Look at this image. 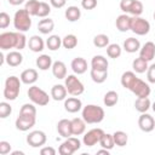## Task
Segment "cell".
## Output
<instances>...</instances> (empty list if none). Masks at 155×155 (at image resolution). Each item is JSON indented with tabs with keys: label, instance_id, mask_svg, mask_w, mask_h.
Wrapping results in <instances>:
<instances>
[{
	"label": "cell",
	"instance_id": "28",
	"mask_svg": "<svg viewBox=\"0 0 155 155\" xmlns=\"http://www.w3.org/2000/svg\"><path fill=\"white\" fill-rule=\"evenodd\" d=\"M35 64L36 67L40 69V70H48L50 68H52V58L48 56V54H40L36 61H35Z\"/></svg>",
	"mask_w": 155,
	"mask_h": 155
},
{
	"label": "cell",
	"instance_id": "54",
	"mask_svg": "<svg viewBox=\"0 0 155 155\" xmlns=\"http://www.w3.org/2000/svg\"><path fill=\"white\" fill-rule=\"evenodd\" d=\"M109 151H110V150H108V149H104V148H102L101 150H98V151H97V154H98V155H101V154H105V155H109Z\"/></svg>",
	"mask_w": 155,
	"mask_h": 155
},
{
	"label": "cell",
	"instance_id": "32",
	"mask_svg": "<svg viewBox=\"0 0 155 155\" xmlns=\"http://www.w3.org/2000/svg\"><path fill=\"white\" fill-rule=\"evenodd\" d=\"M90 75H91V79L93 80V82L103 84L108 78V70H97V69H92L91 68Z\"/></svg>",
	"mask_w": 155,
	"mask_h": 155
},
{
	"label": "cell",
	"instance_id": "29",
	"mask_svg": "<svg viewBox=\"0 0 155 155\" xmlns=\"http://www.w3.org/2000/svg\"><path fill=\"white\" fill-rule=\"evenodd\" d=\"M134 108L137 111L142 113H147L150 108H151V102L148 97H138L134 102Z\"/></svg>",
	"mask_w": 155,
	"mask_h": 155
},
{
	"label": "cell",
	"instance_id": "50",
	"mask_svg": "<svg viewBox=\"0 0 155 155\" xmlns=\"http://www.w3.org/2000/svg\"><path fill=\"white\" fill-rule=\"evenodd\" d=\"M132 2H133V0H121L120 1V8H121V11L124 13H128V10H130Z\"/></svg>",
	"mask_w": 155,
	"mask_h": 155
},
{
	"label": "cell",
	"instance_id": "38",
	"mask_svg": "<svg viewBox=\"0 0 155 155\" xmlns=\"http://www.w3.org/2000/svg\"><path fill=\"white\" fill-rule=\"evenodd\" d=\"M99 145L104 149H108V150H111L114 147H115V142H114V137L113 134L110 133H105L102 136L101 140H99Z\"/></svg>",
	"mask_w": 155,
	"mask_h": 155
},
{
	"label": "cell",
	"instance_id": "34",
	"mask_svg": "<svg viewBox=\"0 0 155 155\" xmlns=\"http://www.w3.org/2000/svg\"><path fill=\"white\" fill-rule=\"evenodd\" d=\"M62 46L67 50H73L78 46V38L74 34H67L62 39Z\"/></svg>",
	"mask_w": 155,
	"mask_h": 155
},
{
	"label": "cell",
	"instance_id": "21",
	"mask_svg": "<svg viewBox=\"0 0 155 155\" xmlns=\"http://www.w3.org/2000/svg\"><path fill=\"white\" fill-rule=\"evenodd\" d=\"M70 67H71V69H73V71L75 74L81 75V74L86 73V70H87V62L82 57H76V58H74L71 61Z\"/></svg>",
	"mask_w": 155,
	"mask_h": 155
},
{
	"label": "cell",
	"instance_id": "56",
	"mask_svg": "<svg viewBox=\"0 0 155 155\" xmlns=\"http://www.w3.org/2000/svg\"><path fill=\"white\" fill-rule=\"evenodd\" d=\"M151 109H153V111L155 113V102H154V103L151 104Z\"/></svg>",
	"mask_w": 155,
	"mask_h": 155
},
{
	"label": "cell",
	"instance_id": "30",
	"mask_svg": "<svg viewBox=\"0 0 155 155\" xmlns=\"http://www.w3.org/2000/svg\"><path fill=\"white\" fill-rule=\"evenodd\" d=\"M148 61L143 59L142 57H138L136 59H133L132 62V68H133V71L137 73V74H143L148 70Z\"/></svg>",
	"mask_w": 155,
	"mask_h": 155
},
{
	"label": "cell",
	"instance_id": "47",
	"mask_svg": "<svg viewBox=\"0 0 155 155\" xmlns=\"http://www.w3.org/2000/svg\"><path fill=\"white\" fill-rule=\"evenodd\" d=\"M147 80L150 84H155V63H153L151 65L148 67V70H147Z\"/></svg>",
	"mask_w": 155,
	"mask_h": 155
},
{
	"label": "cell",
	"instance_id": "8",
	"mask_svg": "<svg viewBox=\"0 0 155 155\" xmlns=\"http://www.w3.org/2000/svg\"><path fill=\"white\" fill-rule=\"evenodd\" d=\"M81 147V140L76 137H68L65 138V140L59 145L58 148V153L61 155H71L75 151H78Z\"/></svg>",
	"mask_w": 155,
	"mask_h": 155
},
{
	"label": "cell",
	"instance_id": "13",
	"mask_svg": "<svg viewBox=\"0 0 155 155\" xmlns=\"http://www.w3.org/2000/svg\"><path fill=\"white\" fill-rule=\"evenodd\" d=\"M138 126L143 132H151L155 128V120L148 113H142L138 117Z\"/></svg>",
	"mask_w": 155,
	"mask_h": 155
},
{
	"label": "cell",
	"instance_id": "17",
	"mask_svg": "<svg viewBox=\"0 0 155 155\" xmlns=\"http://www.w3.org/2000/svg\"><path fill=\"white\" fill-rule=\"evenodd\" d=\"M57 132L63 138H68V137L73 136V133H71V120H68V119L59 120L58 124H57Z\"/></svg>",
	"mask_w": 155,
	"mask_h": 155
},
{
	"label": "cell",
	"instance_id": "55",
	"mask_svg": "<svg viewBox=\"0 0 155 155\" xmlns=\"http://www.w3.org/2000/svg\"><path fill=\"white\" fill-rule=\"evenodd\" d=\"M11 154H12V155H24V153H23V151H19V150H17V151H12Z\"/></svg>",
	"mask_w": 155,
	"mask_h": 155
},
{
	"label": "cell",
	"instance_id": "14",
	"mask_svg": "<svg viewBox=\"0 0 155 155\" xmlns=\"http://www.w3.org/2000/svg\"><path fill=\"white\" fill-rule=\"evenodd\" d=\"M64 109L68 111V113H78L82 109V102L81 99H79L76 96H73V97H69V98H65L64 99Z\"/></svg>",
	"mask_w": 155,
	"mask_h": 155
},
{
	"label": "cell",
	"instance_id": "24",
	"mask_svg": "<svg viewBox=\"0 0 155 155\" xmlns=\"http://www.w3.org/2000/svg\"><path fill=\"white\" fill-rule=\"evenodd\" d=\"M108 59L102 54H96L91 59V68L97 70H108Z\"/></svg>",
	"mask_w": 155,
	"mask_h": 155
},
{
	"label": "cell",
	"instance_id": "35",
	"mask_svg": "<svg viewBox=\"0 0 155 155\" xmlns=\"http://www.w3.org/2000/svg\"><path fill=\"white\" fill-rule=\"evenodd\" d=\"M46 46L51 51H57L62 46V38H59L58 35H50L46 39Z\"/></svg>",
	"mask_w": 155,
	"mask_h": 155
},
{
	"label": "cell",
	"instance_id": "49",
	"mask_svg": "<svg viewBox=\"0 0 155 155\" xmlns=\"http://www.w3.org/2000/svg\"><path fill=\"white\" fill-rule=\"evenodd\" d=\"M10 151H11V144L6 140H1L0 142V154L6 155V154H10Z\"/></svg>",
	"mask_w": 155,
	"mask_h": 155
},
{
	"label": "cell",
	"instance_id": "3",
	"mask_svg": "<svg viewBox=\"0 0 155 155\" xmlns=\"http://www.w3.org/2000/svg\"><path fill=\"white\" fill-rule=\"evenodd\" d=\"M21 79L15 76V75H11L6 79L5 81V86H4V98L6 101H15L18 94H19V91H21Z\"/></svg>",
	"mask_w": 155,
	"mask_h": 155
},
{
	"label": "cell",
	"instance_id": "33",
	"mask_svg": "<svg viewBox=\"0 0 155 155\" xmlns=\"http://www.w3.org/2000/svg\"><path fill=\"white\" fill-rule=\"evenodd\" d=\"M136 79H137V76H136L134 71H125L121 75V85H122V87L130 90Z\"/></svg>",
	"mask_w": 155,
	"mask_h": 155
},
{
	"label": "cell",
	"instance_id": "39",
	"mask_svg": "<svg viewBox=\"0 0 155 155\" xmlns=\"http://www.w3.org/2000/svg\"><path fill=\"white\" fill-rule=\"evenodd\" d=\"M121 52H122V48L117 44H109L107 46V54H108L109 58L116 59V58H119L121 56Z\"/></svg>",
	"mask_w": 155,
	"mask_h": 155
},
{
	"label": "cell",
	"instance_id": "4",
	"mask_svg": "<svg viewBox=\"0 0 155 155\" xmlns=\"http://www.w3.org/2000/svg\"><path fill=\"white\" fill-rule=\"evenodd\" d=\"M13 25L17 31H22V33H25L30 29L31 18L25 8H21V10L16 11V13L13 16Z\"/></svg>",
	"mask_w": 155,
	"mask_h": 155
},
{
	"label": "cell",
	"instance_id": "12",
	"mask_svg": "<svg viewBox=\"0 0 155 155\" xmlns=\"http://www.w3.org/2000/svg\"><path fill=\"white\" fill-rule=\"evenodd\" d=\"M130 91L132 93H134L137 97H149L151 90H150V86L149 84H147L145 81H143L142 79L137 78L133 82V85L131 86Z\"/></svg>",
	"mask_w": 155,
	"mask_h": 155
},
{
	"label": "cell",
	"instance_id": "27",
	"mask_svg": "<svg viewBox=\"0 0 155 155\" xmlns=\"http://www.w3.org/2000/svg\"><path fill=\"white\" fill-rule=\"evenodd\" d=\"M122 48L128 53H134V52L140 50V42L136 38H127L124 41V47Z\"/></svg>",
	"mask_w": 155,
	"mask_h": 155
},
{
	"label": "cell",
	"instance_id": "6",
	"mask_svg": "<svg viewBox=\"0 0 155 155\" xmlns=\"http://www.w3.org/2000/svg\"><path fill=\"white\" fill-rule=\"evenodd\" d=\"M64 86L68 91V93L70 96H80L84 93L85 91V86L84 84L80 81V79L74 75V74H70V75H67L65 79H64Z\"/></svg>",
	"mask_w": 155,
	"mask_h": 155
},
{
	"label": "cell",
	"instance_id": "40",
	"mask_svg": "<svg viewBox=\"0 0 155 155\" xmlns=\"http://www.w3.org/2000/svg\"><path fill=\"white\" fill-rule=\"evenodd\" d=\"M93 45L97 48H104L109 45V36L105 34H98L93 38Z\"/></svg>",
	"mask_w": 155,
	"mask_h": 155
},
{
	"label": "cell",
	"instance_id": "25",
	"mask_svg": "<svg viewBox=\"0 0 155 155\" xmlns=\"http://www.w3.org/2000/svg\"><path fill=\"white\" fill-rule=\"evenodd\" d=\"M52 74L56 79H65L67 76V65L62 61H56L52 64Z\"/></svg>",
	"mask_w": 155,
	"mask_h": 155
},
{
	"label": "cell",
	"instance_id": "16",
	"mask_svg": "<svg viewBox=\"0 0 155 155\" xmlns=\"http://www.w3.org/2000/svg\"><path fill=\"white\" fill-rule=\"evenodd\" d=\"M38 78H39V74L36 71V69H33V68H29V69H25L21 73V81L22 84H25V85H33L38 81Z\"/></svg>",
	"mask_w": 155,
	"mask_h": 155
},
{
	"label": "cell",
	"instance_id": "7",
	"mask_svg": "<svg viewBox=\"0 0 155 155\" xmlns=\"http://www.w3.org/2000/svg\"><path fill=\"white\" fill-rule=\"evenodd\" d=\"M130 30H132L136 35H147L150 30V23L140 16H132Z\"/></svg>",
	"mask_w": 155,
	"mask_h": 155
},
{
	"label": "cell",
	"instance_id": "23",
	"mask_svg": "<svg viewBox=\"0 0 155 155\" xmlns=\"http://www.w3.org/2000/svg\"><path fill=\"white\" fill-rule=\"evenodd\" d=\"M86 131V121L82 117H74L71 120V133L73 136H81Z\"/></svg>",
	"mask_w": 155,
	"mask_h": 155
},
{
	"label": "cell",
	"instance_id": "48",
	"mask_svg": "<svg viewBox=\"0 0 155 155\" xmlns=\"http://www.w3.org/2000/svg\"><path fill=\"white\" fill-rule=\"evenodd\" d=\"M81 6L84 10H93L97 6V0H81Z\"/></svg>",
	"mask_w": 155,
	"mask_h": 155
},
{
	"label": "cell",
	"instance_id": "1",
	"mask_svg": "<svg viewBox=\"0 0 155 155\" xmlns=\"http://www.w3.org/2000/svg\"><path fill=\"white\" fill-rule=\"evenodd\" d=\"M36 122V108L34 103H25L21 107L19 115L16 119L15 126L17 130L25 132L29 131Z\"/></svg>",
	"mask_w": 155,
	"mask_h": 155
},
{
	"label": "cell",
	"instance_id": "15",
	"mask_svg": "<svg viewBox=\"0 0 155 155\" xmlns=\"http://www.w3.org/2000/svg\"><path fill=\"white\" fill-rule=\"evenodd\" d=\"M139 57H142L143 59H145L148 62L153 61L155 57V44L153 41H147L143 46H140Z\"/></svg>",
	"mask_w": 155,
	"mask_h": 155
},
{
	"label": "cell",
	"instance_id": "5",
	"mask_svg": "<svg viewBox=\"0 0 155 155\" xmlns=\"http://www.w3.org/2000/svg\"><path fill=\"white\" fill-rule=\"evenodd\" d=\"M28 97L31 101V103H34L35 105H40V107H45L50 102V96L39 86L36 85H31L28 88Z\"/></svg>",
	"mask_w": 155,
	"mask_h": 155
},
{
	"label": "cell",
	"instance_id": "53",
	"mask_svg": "<svg viewBox=\"0 0 155 155\" xmlns=\"http://www.w3.org/2000/svg\"><path fill=\"white\" fill-rule=\"evenodd\" d=\"M7 1H8V4L12 5V6H18V5L23 4L25 0H7Z\"/></svg>",
	"mask_w": 155,
	"mask_h": 155
},
{
	"label": "cell",
	"instance_id": "42",
	"mask_svg": "<svg viewBox=\"0 0 155 155\" xmlns=\"http://www.w3.org/2000/svg\"><path fill=\"white\" fill-rule=\"evenodd\" d=\"M143 10H144V6L142 4V1L139 0H133L130 10H128V13H131L132 16H140L143 13Z\"/></svg>",
	"mask_w": 155,
	"mask_h": 155
},
{
	"label": "cell",
	"instance_id": "2",
	"mask_svg": "<svg viewBox=\"0 0 155 155\" xmlns=\"http://www.w3.org/2000/svg\"><path fill=\"white\" fill-rule=\"evenodd\" d=\"M105 116L104 109L96 104H87L81 109V117L86 121V124H99L103 121Z\"/></svg>",
	"mask_w": 155,
	"mask_h": 155
},
{
	"label": "cell",
	"instance_id": "46",
	"mask_svg": "<svg viewBox=\"0 0 155 155\" xmlns=\"http://www.w3.org/2000/svg\"><path fill=\"white\" fill-rule=\"evenodd\" d=\"M10 21H11L10 15L6 13L5 11H2V12L0 13V28H1V29H6V28L10 25Z\"/></svg>",
	"mask_w": 155,
	"mask_h": 155
},
{
	"label": "cell",
	"instance_id": "43",
	"mask_svg": "<svg viewBox=\"0 0 155 155\" xmlns=\"http://www.w3.org/2000/svg\"><path fill=\"white\" fill-rule=\"evenodd\" d=\"M50 13H51V5H48V4L45 2V1H41V2H40L39 11H38V17H40V18H46Z\"/></svg>",
	"mask_w": 155,
	"mask_h": 155
},
{
	"label": "cell",
	"instance_id": "19",
	"mask_svg": "<svg viewBox=\"0 0 155 155\" xmlns=\"http://www.w3.org/2000/svg\"><path fill=\"white\" fill-rule=\"evenodd\" d=\"M45 44L46 42L39 35H33L28 40V47L33 52H42V50L45 48Z\"/></svg>",
	"mask_w": 155,
	"mask_h": 155
},
{
	"label": "cell",
	"instance_id": "37",
	"mask_svg": "<svg viewBox=\"0 0 155 155\" xmlns=\"http://www.w3.org/2000/svg\"><path fill=\"white\" fill-rule=\"evenodd\" d=\"M113 137H114L115 145L117 147H125L128 142V134L124 131H115L113 133Z\"/></svg>",
	"mask_w": 155,
	"mask_h": 155
},
{
	"label": "cell",
	"instance_id": "45",
	"mask_svg": "<svg viewBox=\"0 0 155 155\" xmlns=\"http://www.w3.org/2000/svg\"><path fill=\"white\" fill-rule=\"evenodd\" d=\"M28 41H27V36L24 35V33L22 31H17V45H16V50L21 51L27 46Z\"/></svg>",
	"mask_w": 155,
	"mask_h": 155
},
{
	"label": "cell",
	"instance_id": "44",
	"mask_svg": "<svg viewBox=\"0 0 155 155\" xmlns=\"http://www.w3.org/2000/svg\"><path fill=\"white\" fill-rule=\"evenodd\" d=\"M12 113V107L10 105V103L7 102H1L0 103V117L1 119H6L7 116H10Z\"/></svg>",
	"mask_w": 155,
	"mask_h": 155
},
{
	"label": "cell",
	"instance_id": "22",
	"mask_svg": "<svg viewBox=\"0 0 155 155\" xmlns=\"http://www.w3.org/2000/svg\"><path fill=\"white\" fill-rule=\"evenodd\" d=\"M67 94H68V91L64 85L57 84V85H53L51 88V97H52V99H54L57 102L64 101L67 98Z\"/></svg>",
	"mask_w": 155,
	"mask_h": 155
},
{
	"label": "cell",
	"instance_id": "31",
	"mask_svg": "<svg viewBox=\"0 0 155 155\" xmlns=\"http://www.w3.org/2000/svg\"><path fill=\"white\" fill-rule=\"evenodd\" d=\"M64 16L69 22H76L81 17V11L78 6H68L64 12Z\"/></svg>",
	"mask_w": 155,
	"mask_h": 155
},
{
	"label": "cell",
	"instance_id": "9",
	"mask_svg": "<svg viewBox=\"0 0 155 155\" xmlns=\"http://www.w3.org/2000/svg\"><path fill=\"white\" fill-rule=\"evenodd\" d=\"M16 45H17V31H4L0 34L1 51L16 48Z\"/></svg>",
	"mask_w": 155,
	"mask_h": 155
},
{
	"label": "cell",
	"instance_id": "57",
	"mask_svg": "<svg viewBox=\"0 0 155 155\" xmlns=\"http://www.w3.org/2000/svg\"><path fill=\"white\" fill-rule=\"evenodd\" d=\"M153 17H154V21H155V11H154V15H153Z\"/></svg>",
	"mask_w": 155,
	"mask_h": 155
},
{
	"label": "cell",
	"instance_id": "51",
	"mask_svg": "<svg viewBox=\"0 0 155 155\" xmlns=\"http://www.w3.org/2000/svg\"><path fill=\"white\" fill-rule=\"evenodd\" d=\"M67 4V0H50V5L54 8H62Z\"/></svg>",
	"mask_w": 155,
	"mask_h": 155
},
{
	"label": "cell",
	"instance_id": "26",
	"mask_svg": "<svg viewBox=\"0 0 155 155\" xmlns=\"http://www.w3.org/2000/svg\"><path fill=\"white\" fill-rule=\"evenodd\" d=\"M54 29V22L53 19L51 18H42L39 23H38V30L44 34V35H47L50 33H52V30Z\"/></svg>",
	"mask_w": 155,
	"mask_h": 155
},
{
	"label": "cell",
	"instance_id": "10",
	"mask_svg": "<svg viewBox=\"0 0 155 155\" xmlns=\"http://www.w3.org/2000/svg\"><path fill=\"white\" fill-rule=\"evenodd\" d=\"M103 134H104V131L102 128H92V130H90V131L84 133L82 143L86 147H93L97 143H99V140H101Z\"/></svg>",
	"mask_w": 155,
	"mask_h": 155
},
{
	"label": "cell",
	"instance_id": "36",
	"mask_svg": "<svg viewBox=\"0 0 155 155\" xmlns=\"http://www.w3.org/2000/svg\"><path fill=\"white\" fill-rule=\"evenodd\" d=\"M117 102H119V94H117V92H115V91H108L104 94L103 103H104L105 107H114Z\"/></svg>",
	"mask_w": 155,
	"mask_h": 155
},
{
	"label": "cell",
	"instance_id": "52",
	"mask_svg": "<svg viewBox=\"0 0 155 155\" xmlns=\"http://www.w3.org/2000/svg\"><path fill=\"white\" fill-rule=\"evenodd\" d=\"M41 155H56V149L52 147H44L40 150Z\"/></svg>",
	"mask_w": 155,
	"mask_h": 155
},
{
	"label": "cell",
	"instance_id": "11",
	"mask_svg": "<svg viewBox=\"0 0 155 155\" xmlns=\"http://www.w3.org/2000/svg\"><path fill=\"white\" fill-rule=\"evenodd\" d=\"M47 140L46 133L44 131L36 130V131H31L29 132V134L27 136V143L31 147V148H40L42 145H45Z\"/></svg>",
	"mask_w": 155,
	"mask_h": 155
},
{
	"label": "cell",
	"instance_id": "20",
	"mask_svg": "<svg viewBox=\"0 0 155 155\" xmlns=\"http://www.w3.org/2000/svg\"><path fill=\"white\" fill-rule=\"evenodd\" d=\"M5 61H6V63L10 65V67H18V65H21L22 64V62H23V56H22V53L18 51V50H16V51H10L6 56H5Z\"/></svg>",
	"mask_w": 155,
	"mask_h": 155
},
{
	"label": "cell",
	"instance_id": "41",
	"mask_svg": "<svg viewBox=\"0 0 155 155\" xmlns=\"http://www.w3.org/2000/svg\"><path fill=\"white\" fill-rule=\"evenodd\" d=\"M40 2L39 0H28L25 2V6L24 8L28 11V13L30 16H38V11H39V7H40Z\"/></svg>",
	"mask_w": 155,
	"mask_h": 155
},
{
	"label": "cell",
	"instance_id": "18",
	"mask_svg": "<svg viewBox=\"0 0 155 155\" xmlns=\"http://www.w3.org/2000/svg\"><path fill=\"white\" fill-rule=\"evenodd\" d=\"M115 25H116V29L121 33L128 31L131 28V17L127 13H122V15L117 16V18L115 21Z\"/></svg>",
	"mask_w": 155,
	"mask_h": 155
}]
</instances>
